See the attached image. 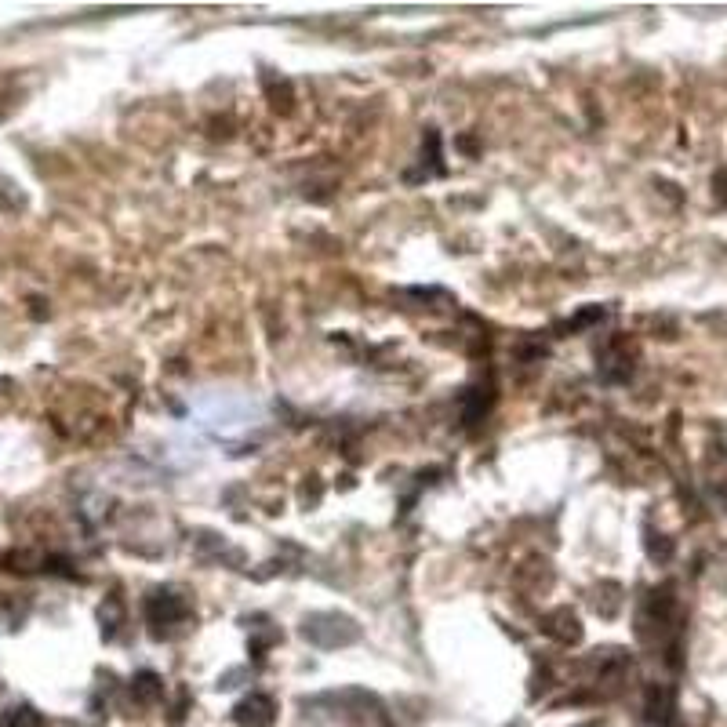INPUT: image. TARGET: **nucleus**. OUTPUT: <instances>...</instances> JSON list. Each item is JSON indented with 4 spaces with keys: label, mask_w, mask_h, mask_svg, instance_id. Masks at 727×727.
Wrapping results in <instances>:
<instances>
[{
    "label": "nucleus",
    "mask_w": 727,
    "mask_h": 727,
    "mask_svg": "<svg viewBox=\"0 0 727 727\" xmlns=\"http://www.w3.org/2000/svg\"><path fill=\"white\" fill-rule=\"evenodd\" d=\"M677 629V600H673V586L651 589L637 615V637L644 644H666L669 633Z\"/></svg>",
    "instance_id": "nucleus-1"
},
{
    "label": "nucleus",
    "mask_w": 727,
    "mask_h": 727,
    "mask_svg": "<svg viewBox=\"0 0 727 727\" xmlns=\"http://www.w3.org/2000/svg\"><path fill=\"white\" fill-rule=\"evenodd\" d=\"M302 637L309 644H317V648H346V644H353L360 637V629L353 618L328 611V615H309L302 622Z\"/></svg>",
    "instance_id": "nucleus-2"
},
{
    "label": "nucleus",
    "mask_w": 727,
    "mask_h": 727,
    "mask_svg": "<svg viewBox=\"0 0 727 727\" xmlns=\"http://www.w3.org/2000/svg\"><path fill=\"white\" fill-rule=\"evenodd\" d=\"M233 720L240 727H273L277 724V702L269 695H248L244 702H237Z\"/></svg>",
    "instance_id": "nucleus-3"
},
{
    "label": "nucleus",
    "mask_w": 727,
    "mask_h": 727,
    "mask_svg": "<svg viewBox=\"0 0 727 727\" xmlns=\"http://www.w3.org/2000/svg\"><path fill=\"white\" fill-rule=\"evenodd\" d=\"M644 709H648V720L655 727H677V695L666 684H651Z\"/></svg>",
    "instance_id": "nucleus-4"
},
{
    "label": "nucleus",
    "mask_w": 727,
    "mask_h": 727,
    "mask_svg": "<svg viewBox=\"0 0 727 727\" xmlns=\"http://www.w3.org/2000/svg\"><path fill=\"white\" fill-rule=\"evenodd\" d=\"M190 615L186 608V600L175 597V593H153L146 600V618H150L153 626H171V622H182V618Z\"/></svg>",
    "instance_id": "nucleus-5"
},
{
    "label": "nucleus",
    "mask_w": 727,
    "mask_h": 727,
    "mask_svg": "<svg viewBox=\"0 0 727 727\" xmlns=\"http://www.w3.org/2000/svg\"><path fill=\"white\" fill-rule=\"evenodd\" d=\"M542 629H546L553 640H560V644H578V640H582V626H578V618L571 615L568 608L553 611V615L542 622Z\"/></svg>",
    "instance_id": "nucleus-6"
},
{
    "label": "nucleus",
    "mask_w": 727,
    "mask_h": 727,
    "mask_svg": "<svg viewBox=\"0 0 727 727\" xmlns=\"http://www.w3.org/2000/svg\"><path fill=\"white\" fill-rule=\"evenodd\" d=\"M160 695H164V684H160L157 673H139V677L131 680V698H135L139 706H153Z\"/></svg>",
    "instance_id": "nucleus-7"
},
{
    "label": "nucleus",
    "mask_w": 727,
    "mask_h": 727,
    "mask_svg": "<svg viewBox=\"0 0 727 727\" xmlns=\"http://www.w3.org/2000/svg\"><path fill=\"white\" fill-rule=\"evenodd\" d=\"M4 727H44V717H40L37 709H30V706H19V709H11V713H8V720H4Z\"/></svg>",
    "instance_id": "nucleus-8"
},
{
    "label": "nucleus",
    "mask_w": 727,
    "mask_h": 727,
    "mask_svg": "<svg viewBox=\"0 0 727 727\" xmlns=\"http://www.w3.org/2000/svg\"><path fill=\"white\" fill-rule=\"evenodd\" d=\"M717 186H720V204H727V171L717 175Z\"/></svg>",
    "instance_id": "nucleus-9"
}]
</instances>
